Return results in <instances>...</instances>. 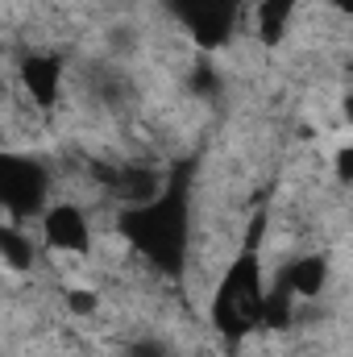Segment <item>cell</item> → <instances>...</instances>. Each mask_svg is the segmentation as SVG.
Listing matches in <instances>:
<instances>
[{"label": "cell", "instance_id": "6da1fadb", "mask_svg": "<svg viewBox=\"0 0 353 357\" xmlns=\"http://www.w3.org/2000/svg\"><path fill=\"white\" fill-rule=\"evenodd\" d=\"M117 225H121L125 241L137 254H146L163 274L179 278L183 262H187V229H191V216H187V167H179L171 175L167 191L154 204L125 208Z\"/></svg>", "mask_w": 353, "mask_h": 357}, {"label": "cell", "instance_id": "7a4b0ae2", "mask_svg": "<svg viewBox=\"0 0 353 357\" xmlns=\"http://www.w3.org/2000/svg\"><path fill=\"white\" fill-rule=\"evenodd\" d=\"M258 237H262V216L254 220L241 254L233 258V266L225 270V278L212 295V324L225 341H241L246 333L262 328L266 282H262V258H258Z\"/></svg>", "mask_w": 353, "mask_h": 357}, {"label": "cell", "instance_id": "3957f363", "mask_svg": "<svg viewBox=\"0 0 353 357\" xmlns=\"http://www.w3.org/2000/svg\"><path fill=\"white\" fill-rule=\"evenodd\" d=\"M50 171L38 158L25 154H0V204L8 220H29L33 212H46Z\"/></svg>", "mask_w": 353, "mask_h": 357}, {"label": "cell", "instance_id": "277c9868", "mask_svg": "<svg viewBox=\"0 0 353 357\" xmlns=\"http://www.w3.org/2000/svg\"><path fill=\"white\" fill-rule=\"evenodd\" d=\"M237 4L241 0H167L175 21L204 50H216L229 42V33L237 25Z\"/></svg>", "mask_w": 353, "mask_h": 357}, {"label": "cell", "instance_id": "5b68a950", "mask_svg": "<svg viewBox=\"0 0 353 357\" xmlns=\"http://www.w3.org/2000/svg\"><path fill=\"white\" fill-rule=\"evenodd\" d=\"M42 237L50 250H63V254H84L91 241L88 220L75 204H54L42 212Z\"/></svg>", "mask_w": 353, "mask_h": 357}, {"label": "cell", "instance_id": "8992f818", "mask_svg": "<svg viewBox=\"0 0 353 357\" xmlns=\"http://www.w3.org/2000/svg\"><path fill=\"white\" fill-rule=\"evenodd\" d=\"M21 84H25V91H29L33 104L50 108V104L59 100V91H63V63H59L54 54L33 50V54L21 59Z\"/></svg>", "mask_w": 353, "mask_h": 357}, {"label": "cell", "instance_id": "52a82bcc", "mask_svg": "<svg viewBox=\"0 0 353 357\" xmlns=\"http://www.w3.org/2000/svg\"><path fill=\"white\" fill-rule=\"evenodd\" d=\"M167 183H171V178L163 175L158 167L133 162V167H121L112 195H121V199H125V208H142V204H154V199L167 191Z\"/></svg>", "mask_w": 353, "mask_h": 357}, {"label": "cell", "instance_id": "ba28073f", "mask_svg": "<svg viewBox=\"0 0 353 357\" xmlns=\"http://www.w3.org/2000/svg\"><path fill=\"white\" fill-rule=\"evenodd\" d=\"M329 282V262L320 254H303L278 270V287H287L295 299H316Z\"/></svg>", "mask_w": 353, "mask_h": 357}, {"label": "cell", "instance_id": "9c48e42d", "mask_svg": "<svg viewBox=\"0 0 353 357\" xmlns=\"http://www.w3.org/2000/svg\"><path fill=\"white\" fill-rule=\"evenodd\" d=\"M0 258L8 270H29L33 266V241L17 229V220L0 225Z\"/></svg>", "mask_w": 353, "mask_h": 357}, {"label": "cell", "instance_id": "30bf717a", "mask_svg": "<svg viewBox=\"0 0 353 357\" xmlns=\"http://www.w3.org/2000/svg\"><path fill=\"white\" fill-rule=\"evenodd\" d=\"M291 8H295V0H262V4H258V33H262L266 46H274V42L287 33Z\"/></svg>", "mask_w": 353, "mask_h": 357}, {"label": "cell", "instance_id": "8fae6325", "mask_svg": "<svg viewBox=\"0 0 353 357\" xmlns=\"http://www.w3.org/2000/svg\"><path fill=\"white\" fill-rule=\"evenodd\" d=\"M187 88L195 91V96H204V100H216L225 84H220V75H216L208 63H195V67H191V75H187Z\"/></svg>", "mask_w": 353, "mask_h": 357}, {"label": "cell", "instance_id": "7c38bea8", "mask_svg": "<svg viewBox=\"0 0 353 357\" xmlns=\"http://www.w3.org/2000/svg\"><path fill=\"white\" fill-rule=\"evenodd\" d=\"M125 357H175V354H171L167 341H150V337H142V341H129V345H125Z\"/></svg>", "mask_w": 353, "mask_h": 357}, {"label": "cell", "instance_id": "4fadbf2b", "mask_svg": "<svg viewBox=\"0 0 353 357\" xmlns=\"http://www.w3.org/2000/svg\"><path fill=\"white\" fill-rule=\"evenodd\" d=\"M67 307H71L75 316H91V312L100 307V299H96L91 291H67Z\"/></svg>", "mask_w": 353, "mask_h": 357}, {"label": "cell", "instance_id": "5bb4252c", "mask_svg": "<svg viewBox=\"0 0 353 357\" xmlns=\"http://www.w3.org/2000/svg\"><path fill=\"white\" fill-rule=\"evenodd\" d=\"M333 171H337V178H341L345 187H353V146H341V150H337Z\"/></svg>", "mask_w": 353, "mask_h": 357}, {"label": "cell", "instance_id": "9a60e30c", "mask_svg": "<svg viewBox=\"0 0 353 357\" xmlns=\"http://www.w3.org/2000/svg\"><path fill=\"white\" fill-rule=\"evenodd\" d=\"M133 46H137V33H129V29H117V33H112V50H117V54H125V50H133Z\"/></svg>", "mask_w": 353, "mask_h": 357}, {"label": "cell", "instance_id": "2e32d148", "mask_svg": "<svg viewBox=\"0 0 353 357\" xmlns=\"http://www.w3.org/2000/svg\"><path fill=\"white\" fill-rule=\"evenodd\" d=\"M333 4H337L341 13H350V17H353V0H333Z\"/></svg>", "mask_w": 353, "mask_h": 357}, {"label": "cell", "instance_id": "e0dca14e", "mask_svg": "<svg viewBox=\"0 0 353 357\" xmlns=\"http://www.w3.org/2000/svg\"><path fill=\"white\" fill-rule=\"evenodd\" d=\"M345 116H350V125H353V96H345Z\"/></svg>", "mask_w": 353, "mask_h": 357}]
</instances>
